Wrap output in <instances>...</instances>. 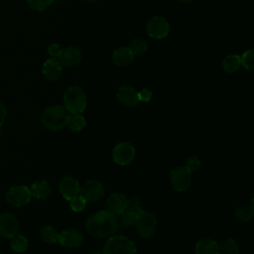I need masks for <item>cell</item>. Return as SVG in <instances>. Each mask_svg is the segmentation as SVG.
<instances>
[{
	"label": "cell",
	"mask_w": 254,
	"mask_h": 254,
	"mask_svg": "<svg viewBox=\"0 0 254 254\" xmlns=\"http://www.w3.org/2000/svg\"><path fill=\"white\" fill-rule=\"evenodd\" d=\"M85 228L93 236L108 237L118 229V220L108 210H100L87 218Z\"/></svg>",
	"instance_id": "6da1fadb"
},
{
	"label": "cell",
	"mask_w": 254,
	"mask_h": 254,
	"mask_svg": "<svg viewBox=\"0 0 254 254\" xmlns=\"http://www.w3.org/2000/svg\"><path fill=\"white\" fill-rule=\"evenodd\" d=\"M69 112L61 105H52L47 107L41 117L42 124L51 131L63 129L67 124Z\"/></svg>",
	"instance_id": "7a4b0ae2"
},
{
	"label": "cell",
	"mask_w": 254,
	"mask_h": 254,
	"mask_svg": "<svg viewBox=\"0 0 254 254\" xmlns=\"http://www.w3.org/2000/svg\"><path fill=\"white\" fill-rule=\"evenodd\" d=\"M102 254H137V247L131 239L123 235H113L106 240Z\"/></svg>",
	"instance_id": "3957f363"
},
{
	"label": "cell",
	"mask_w": 254,
	"mask_h": 254,
	"mask_svg": "<svg viewBox=\"0 0 254 254\" xmlns=\"http://www.w3.org/2000/svg\"><path fill=\"white\" fill-rule=\"evenodd\" d=\"M64 102L69 113H81L86 107V95L80 87L71 86L64 92Z\"/></svg>",
	"instance_id": "277c9868"
},
{
	"label": "cell",
	"mask_w": 254,
	"mask_h": 254,
	"mask_svg": "<svg viewBox=\"0 0 254 254\" xmlns=\"http://www.w3.org/2000/svg\"><path fill=\"white\" fill-rule=\"evenodd\" d=\"M171 185L177 191H184L191 184L192 173L186 166L174 168L170 174Z\"/></svg>",
	"instance_id": "5b68a950"
},
{
	"label": "cell",
	"mask_w": 254,
	"mask_h": 254,
	"mask_svg": "<svg viewBox=\"0 0 254 254\" xmlns=\"http://www.w3.org/2000/svg\"><path fill=\"white\" fill-rule=\"evenodd\" d=\"M136 229L140 236L144 238L151 237L157 228V219L155 215L148 211H142L135 222Z\"/></svg>",
	"instance_id": "8992f818"
},
{
	"label": "cell",
	"mask_w": 254,
	"mask_h": 254,
	"mask_svg": "<svg viewBox=\"0 0 254 254\" xmlns=\"http://www.w3.org/2000/svg\"><path fill=\"white\" fill-rule=\"evenodd\" d=\"M32 193L30 188L24 185H18L12 187L6 193L7 201L13 206L19 207L30 202Z\"/></svg>",
	"instance_id": "52a82bcc"
},
{
	"label": "cell",
	"mask_w": 254,
	"mask_h": 254,
	"mask_svg": "<svg viewBox=\"0 0 254 254\" xmlns=\"http://www.w3.org/2000/svg\"><path fill=\"white\" fill-rule=\"evenodd\" d=\"M135 155V148L128 142H121L117 144L112 151L113 161L120 166L129 165L134 160Z\"/></svg>",
	"instance_id": "ba28073f"
},
{
	"label": "cell",
	"mask_w": 254,
	"mask_h": 254,
	"mask_svg": "<svg viewBox=\"0 0 254 254\" xmlns=\"http://www.w3.org/2000/svg\"><path fill=\"white\" fill-rule=\"evenodd\" d=\"M79 194L83 196L87 202L96 201L104 194V187L99 181L90 180L80 187Z\"/></svg>",
	"instance_id": "9c48e42d"
},
{
	"label": "cell",
	"mask_w": 254,
	"mask_h": 254,
	"mask_svg": "<svg viewBox=\"0 0 254 254\" xmlns=\"http://www.w3.org/2000/svg\"><path fill=\"white\" fill-rule=\"evenodd\" d=\"M170 31L169 23L163 17L155 16L147 24V32L151 38L160 40L165 38Z\"/></svg>",
	"instance_id": "30bf717a"
},
{
	"label": "cell",
	"mask_w": 254,
	"mask_h": 254,
	"mask_svg": "<svg viewBox=\"0 0 254 254\" xmlns=\"http://www.w3.org/2000/svg\"><path fill=\"white\" fill-rule=\"evenodd\" d=\"M19 231L17 218L8 212L0 215V235L5 238H12Z\"/></svg>",
	"instance_id": "8fae6325"
},
{
	"label": "cell",
	"mask_w": 254,
	"mask_h": 254,
	"mask_svg": "<svg viewBox=\"0 0 254 254\" xmlns=\"http://www.w3.org/2000/svg\"><path fill=\"white\" fill-rule=\"evenodd\" d=\"M57 59L64 66H74L78 64L81 60V52L78 48L69 46L62 49Z\"/></svg>",
	"instance_id": "7c38bea8"
},
{
	"label": "cell",
	"mask_w": 254,
	"mask_h": 254,
	"mask_svg": "<svg viewBox=\"0 0 254 254\" xmlns=\"http://www.w3.org/2000/svg\"><path fill=\"white\" fill-rule=\"evenodd\" d=\"M59 190L62 195L66 199L70 200L77 194H79L80 185L76 179L70 176L63 178L59 184Z\"/></svg>",
	"instance_id": "4fadbf2b"
},
{
	"label": "cell",
	"mask_w": 254,
	"mask_h": 254,
	"mask_svg": "<svg viewBox=\"0 0 254 254\" xmlns=\"http://www.w3.org/2000/svg\"><path fill=\"white\" fill-rule=\"evenodd\" d=\"M58 242L64 247L75 248L82 244L83 236L76 229H66L59 233Z\"/></svg>",
	"instance_id": "5bb4252c"
},
{
	"label": "cell",
	"mask_w": 254,
	"mask_h": 254,
	"mask_svg": "<svg viewBox=\"0 0 254 254\" xmlns=\"http://www.w3.org/2000/svg\"><path fill=\"white\" fill-rule=\"evenodd\" d=\"M116 97L119 102L127 107H134L140 102L138 98V91H136L134 87L129 85L120 86L117 90Z\"/></svg>",
	"instance_id": "9a60e30c"
},
{
	"label": "cell",
	"mask_w": 254,
	"mask_h": 254,
	"mask_svg": "<svg viewBox=\"0 0 254 254\" xmlns=\"http://www.w3.org/2000/svg\"><path fill=\"white\" fill-rule=\"evenodd\" d=\"M42 72L47 80L55 81L59 79L62 74V64L57 58H50L43 64Z\"/></svg>",
	"instance_id": "2e32d148"
},
{
	"label": "cell",
	"mask_w": 254,
	"mask_h": 254,
	"mask_svg": "<svg viewBox=\"0 0 254 254\" xmlns=\"http://www.w3.org/2000/svg\"><path fill=\"white\" fill-rule=\"evenodd\" d=\"M112 60L117 66H127L133 62L134 55L129 48L120 47L114 50L112 54Z\"/></svg>",
	"instance_id": "e0dca14e"
},
{
	"label": "cell",
	"mask_w": 254,
	"mask_h": 254,
	"mask_svg": "<svg viewBox=\"0 0 254 254\" xmlns=\"http://www.w3.org/2000/svg\"><path fill=\"white\" fill-rule=\"evenodd\" d=\"M126 199L122 193H111L107 199V210L114 215H119L124 210Z\"/></svg>",
	"instance_id": "ac0fdd59"
},
{
	"label": "cell",
	"mask_w": 254,
	"mask_h": 254,
	"mask_svg": "<svg viewBox=\"0 0 254 254\" xmlns=\"http://www.w3.org/2000/svg\"><path fill=\"white\" fill-rule=\"evenodd\" d=\"M32 196L38 199H45L50 196L52 192V189L50 184L47 181H38L35 182L30 188Z\"/></svg>",
	"instance_id": "d6986e66"
},
{
	"label": "cell",
	"mask_w": 254,
	"mask_h": 254,
	"mask_svg": "<svg viewBox=\"0 0 254 254\" xmlns=\"http://www.w3.org/2000/svg\"><path fill=\"white\" fill-rule=\"evenodd\" d=\"M195 254H219L218 244L210 238L200 239L195 245Z\"/></svg>",
	"instance_id": "ffe728a7"
},
{
	"label": "cell",
	"mask_w": 254,
	"mask_h": 254,
	"mask_svg": "<svg viewBox=\"0 0 254 254\" xmlns=\"http://www.w3.org/2000/svg\"><path fill=\"white\" fill-rule=\"evenodd\" d=\"M70 131L72 132H80L84 129L86 125L85 118L80 113H70L67 124Z\"/></svg>",
	"instance_id": "44dd1931"
},
{
	"label": "cell",
	"mask_w": 254,
	"mask_h": 254,
	"mask_svg": "<svg viewBox=\"0 0 254 254\" xmlns=\"http://www.w3.org/2000/svg\"><path fill=\"white\" fill-rule=\"evenodd\" d=\"M240 57L238 55H228L222 61V67L227 73H233L240 67Z\"/></svg>",
	"instance_id": "7402d4cb"
},
{
	"label": "cell",
	"mask_w": 254,
	"mask_h": 254,
	"mask_svg": "<svg viewBox=\"0 0 254 254\" xmlns=\"http://www.w3.org/2000/svg\"><path fill=\"white\" fill-rule=\"evenodd\" d=\"M239 245L233 238H227L218 244L219 254H238Z\"/></svg>",
	"instance_id": "603a6c76"
},
{
	"label": "cell",
	"mask_w": 254,
	"mask_h": 254,
	"mask_svg": "<svg viewBox=\"0 0 254 254\" xmlns=\"http://www.w3.org/2000/svg\"><path fill=\"white\" fill-rule=\"evenodd\" d=\"M40 235H41V238L43 239V241L48 244H54V243L58 242L59 232L53 226L43 227L40 231Z\"/></svg>",
	"instance_id": "cb8c5ba5"
},
{
	"label": "cell",
	"mask_w": 254,
	"mask_h": 254,
	"mask_svg": "<svg viewBox=\"0 0 254 254\" xmlns=\"http://www.w3.org/2000/svg\"><path fill=\"white\" fill-rule=\"evenodd\" d=\"M11 248L18 253H22L28 248V239L22 234H16L11 238Z\"/></svg>",
	"instance_id": "d4e9b609"
},
{
	"label": "cell",
	"mask_w": 254,
	"mask_h": 254,
	"mask_svg": "<svg viewBox=\"0 0 254 254\" xmlns=\"http://www.w3.org/2000/svg\"><path fill=\"white\" fill-rule=\"evenodd\" d=\"M123 211L139 215L143 211L140 200L137 197H130V198L126 199V203H125V207H124Z\"/></svg>",
	"instance_id": "484cf974"
},
{
	"label": "cell",
	"mask_w": 254,
	"mask_h": 254,
	"mask_svg": "<svg viewBox=\"0 0 254 254\" xmlns=\"http://www.w3.org/2000/svg\"><path fill=\"white\" fill-rule=\"evenodd\" d=\"M253 216V209L245 206H238L234 211V217L239 222H247Z\"/></svg>",
	"instance_id": "4316f807"
},
{
	"label": "cell",
	"mask_w": 254,
	"mask_h": 254,
	"mask_svg": "<svg viewBox=\"0 0 254 254\" xmlns=\"http://www.w3.org/2000/svg\"><path fill=\"white\" fill-rule=\"evenodd\" d=\"M129 49L133 53L134 56L135 55H137V56L138 55H142L143 53H145L147 51L148 44H147V42L145 40H143L141 38H135L132 41Z\"/></svg>",
	"instance_id": "83f0119b"
},
{
	"label": "cell",
	"mask_w": 254,
	"mask_h": 254,
	"mask_svg": "<svg viewBox=\"0 0 254 254\" xmlns=\"http://www.w3.org/2000/svg\"><path fill=\"white\" fill-rule=\"evenodd\" d=\"M253 56H254L253 49H249L246 52H244L240 57V64L248 71L253 70Z\"/></svg>",
	"instance_id": "f1b7e54d"
},
{
	"label": "cell",
	"mask_w": 254,
	"mask_h": 254,
	"mask_svg": "<svg viewBox=\"0 0 254 254\" xmlns=\"http://www.w3.org/2000/svg\"><path fill=\"white\" fill-rule=\"evenodd\" d=\"M27 2L33 11L43 12L54 2V0H27Z\"/></svg>",
	"instance_id": "f546056e"
},
{
	"label": "cell",
	"mask_w": 254,
	"mask_h": 254,
	"mask_svg": "<svg viewBox=\"0 0 254 254\" xmlns=\"http://www.w3.org/2000/svg\"><path fill=\"white\" fill-rule=\"evenodd\" d=\"M69 201H70V208H71V210H73L74 212H80V211H82V210L85 208L86 203H87L86 199H85L83 196H81L80 194H77L76 196H74V197H73L72 199H70Z\"/></svg>",
	"instance_id": "4dcf8cb0"
},
{
	"label": "cell",
	"mask_w": 254,
	"mask_h": 254,
	"mask_svg": "<svg viewBox=\"0 0 254 254\" xmlns=\"http://www.w3.org/2000/svg\"><path fill=\"white\" fill-rule=\"evenodd\" d=\"M119 215H120V223L124 227L134 226L135 222L137 220V217H138V215L133 214V213H129V212H126V211L121 212Z\"/></svg>",
	"instance_id": "1f68e13d"
},
{
	"label": "cell",
	"mask_w": 254,
	"mask_h": 254,
	"mask_svg": "<svg viewBox=\"0 0 254 254\" xmlns=\"http://www.w3.org/2000/svg\"><path fill=\"white\" fill-rule=\"evenodd\" d=\"M201 166L200 160L196 156H190L186 160V167L192 173L198 171Z\"/></svg>",
	"instance_id": "d6a6232c"
},
{
	"label": "cell",
	"mask_w": 254,
	"mask_h": 254,
	"mask_svg": "<svg viewBox=\"0 0 254 254\" xmlns=\"http://www.w3.org/2000/svg\"><path fill=\"white\" fill-rule=\"evenodd\" d=\"M138 98H139V101L147 102L152 98V92L149 89L144 88V89L138 91Z\"/></svg>",
	"instance_id": "836d02e7"
},
{
	"label": "cell",
	"mask_w": 254,
	"mask_h": 254,
	"mask_svg": "<svg viewBox=\"0 0 254 254\" xmlns=\"http://www.w3.org/2000/svg\"><path fill=\"white\" fill-rule=\"evenodd\" d=\"M61 50H62L61 47H60L58 44H56V43L51 44V45L48 47V53H49V55L51 56V58H58V56H59Z\"/></svg>",
	"instance_id": "e575fe53"
},
{
	"label": "cell",
	"mask_w": 254,
	"mask_h": 254,
	"mask_svg": "<svg viewBox=\"0 0 254 254\" xmlns=\"http://www.w3.org/2000/svg\"><path fill=\"white\" fill-rule=\"evenodd\" d=\"M6 116H7V109L5 105L2 102H0V126H2V124L4 123Z\"/></svg>",
	"instance_id": "d590c367"
},
{
	"label": "cell",
	"mask_w": 254,
	"mask_h": 254,
	"mask_svg": "<svg viewBox=\"0 0 254 254\" xmlns=\"http://www.w3.org/2000/svg\"><path fill=\"white\" fill-rule=\"evenodd\" d=\"M179 1L184 2V3H191V2H193L194 0H179Z\"/></svg>",
	"instance_id": "8d00e7d4"
},
{
	"label": "cell",
	"mask_w": 254,
	"mask_h": 254,
	"mask_svg": "<svg viewBox=\"0 0 254 254\" xmlns=\"http://www.w3.org/2000/svg\"><path fill=\"white\" fill-rule=\"evenodd\" d=\"M85 1H87V2H96L97 0H85Z\"/></svg>",
	"instance_id": "74e56055"
},
{
	"label": "cell",
	"mask_w": 254,
	"mask_h": 254,
	"mask_svg": "<svg viewBox=\"0 0 254 254\" xmlns=\"http://www.w3.org/2000/svg\"><path fill=\"white\" fill-rule=\"evenodd\" d=\"M1 133H2V129H1V126H0V135H1Z\"/></svg>",
	"instance_id": "f35d334b"
},
{
	"label": "cell",
	"mask_w": 254,
	"mask_h": 254,
	"mask_svg": "<svg viewBox=\"0 0 254 254\" xmlns=\"http://www.w3.org/2000/svg\"><path fill=\"white\" fill-rule=\"evenodd\" d=\"M54 1H57V2H60V1H62V0H54Z\"/></svg>",
	"instance_id": "ab89813d"
}]
</instances>
